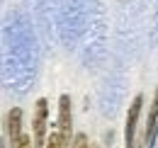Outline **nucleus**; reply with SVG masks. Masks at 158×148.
<instances>
[{"label": "nucleus", "mask_w": 158, "mask_h": 148, "mask_svg": "<svg viewBox=\"0 0 158 148\" xmlns=\"http://www.w3.org/2000/svg\"><path fill=\"white\" fill-rule=\"evenodd\" d=\"M39 41L27 15L10 12L2 27V83L10 92L27 95L37 80Z\"/></svg>", "instance_id": "f257e3e1"}, {"label": "nucleus", "mask_w": 158, "mask_h": 148, "mask_svg": "<svg viewBox=\"0 0 158 148\" xmlns=\"http://www.w3.org/2000/svg\"><path fill=\"white\" fill-rule=\"evenodd\" d=\"M93 0H56L54 32L63 46H73L83 39L93 22Z\"/></svg>", "instance_id": "f03ea898"}, {"label": "nucleus", "mask_w": 158, "mask_h": 148, "mask_svg": "<svg viewBox=\"0 0 158 148\" xmlns=\"http://www.w3.org/2000/svg\"><path fill=\"white\" fill-rule=\"evenodd\" d=\"M78 56L85 66H98L107 56V24H105L102 12H98V10L93 15V22H90L88 32L80 39Z\"/></svg>", "instance_id": "7ed1b4c3"}, {"label": "nucleus", "mask_w": 158, "mask_h": 148, "mask_svg": "<svg viewBox=\"0 0 158 148\" xmlns=\"http://www.w3.org/2000/svg\"><path fill=\"white\" fill-rule=\"evenodd\" d=\"M124 95V75H110L100 90V109L105 117H114Z\"/></svg>", "instance_id": "20e7f679"}, {"label": "nucleus", "mask_w": 158, "mask_h": 148, "mask_svg": "<svg viewBox=\"0 0 158 148\" xmlns=\"http://www.w3.org/2000/svg\"><path fill=\"white\" fill-rule=\"evenodd\" d=\"M141 105H143V95H136V97H134V102L129 105V112H127V129H124L127 148H134V134H136V126H139Z\"/></svg>", "instance_id": "39448f33"}, {"label": "nucleus", "mask_w": 158, "mask_h": 148, "mask_svg": "<svg viewBox=\"0 0 158 148\" xmlns=\"http://www.w3.org/2000/svg\"><path fill=\"white\" fill-rule=\"evenodd\" d=\"M46 100L41 97L39 102H37V109H34V146L41 148V146H46Z\"/></svg>", "instance_id": "423d86ee"}, {"label": "nucleus", "mask_w": 158, "mask_h": 148, "mask_svg": "<svg viewBox=\"0 0 158 148\" xmlns=\"http://www.w3.org/2000/svg\"><path fill=\"white\" fill-rule=\"evenodd\" d=\"M71 97L68 95H61L59 100V131L61 136H63V143L68 146V141H71Z\"/></svg>", "instance_id": "0eeeda50"}, {"label": "nucleus", "mask_w": 158, "mask_h": 148, "mask_svg": "<svg viewBox=\"0 0 158 148\" xmlns=\"http://www.w3.org/2000/svg\"><path fill=\"white\" fill-rule=\"evenodd\" d=\"M7 134H10V141H12V146L17 148L20 138L24 136V134H22V109H20V107L10 109V114H7Z\"/></svg>", "instance_id": "6e6552de"}, {"label": "nucleus", "mask_w": 158, "mask_h": 148, "mask_svg": "<svg viewBox=\"0 0 158 148\" xmlns=\"http://www.w3.org/2000/svg\"><path fill=\"white\" fill-rule=\"evenodd\" d=\"M158 121V88H156V97H153V105H151V112H148V124H146V143H151V134L156 129Z\"/></svg>", "instance_id": "1a4fd4ad"}, {"label": "nucleus", "mask_w": 158, "mask_h": 148, "mask_svg": "<svg viewBox=\"0 0 158 148\" xmlns=\"http://www.w3.org/2000/svg\"><path fill=\"white\" fill-rule=\"evenodd\" d=\"M46 148H68L66 143H63L61 131H51V134H49V138H46Z\"/></svg>", "instance_id": "9d476101"}, {"label": "nucleus", "mask_w": 158, "mask_h": 148, "mask_svg": "<svg viewBox=\"0 0 158 148\" xmlns=\"http://www.w3.org/2000/svg\"><path fill=\"white\" fill-rule=\"evenodd\" d=\"M73 148H88V138H85V134H78V136H76Z\"/></svg>", "instance_id": "9b49d317"}, {"label": "nucleus", "mask_w": 158, "mask_h": 148, "mask_svg": "<svg viewBox=\"0 0 158 148\" xmlns=\"http://www.w3.org/2000/svg\"><path fill=\"white\" fill-rule=\"evenodd\" d=\"M17 148H32V138H29V136H22L20 143H17Z\"/></svg>", "instance_id": "f8f14e48"}, {"label": "nucleus", "mask_w": 158, "mask_h": 148, "mask_svg": "<svg viewBox=\"0 0 158 148\" xmlns=\"http://www.w3.org/2000/svg\"><path fill=\"white\" fill-rule=\"evenodd\" d=\"M153 41L158 46V12H156V19H153Z\"/></svg>", "instance_id": "ddd939ff"}]
</instances>
